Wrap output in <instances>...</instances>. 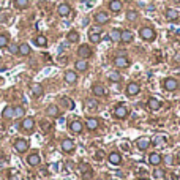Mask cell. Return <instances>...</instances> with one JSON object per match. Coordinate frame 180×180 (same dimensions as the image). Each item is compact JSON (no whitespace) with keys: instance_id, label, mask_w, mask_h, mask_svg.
Instances as JSON below:
<instances>
[{"instance_id":"16","label":"cell","mask_w":180,"mask_h":180,"mask_svg":"<svg viewBox=\"0 0 180 180\" xmlns=\"http://www.w3.org/2000/svg\"><path fill=\"white\" fill-rule=\"evenodd\" d=\"M82 123L79 122V120H73L71 123H70V130L73 131V133H81L82 131Z\"/></svg>"},{"instance_id":"15","label":"cell","mask_w":180,"mask_h":180,"mask_svg":"<svg viewBox=\"0 0 180 180\" xmlns=\"http://www.w3.org/2000/svg\"><path fill=\"white\" fill-rule=\"evenodd\" d=\"M40 161H41V158H40V155H38L36 152L30 153V155L27 157V163H29L30 166H38V164H40Z\"/></svg>"},{"instance_id":"36","label":"cell","mask_w":180,"mask_h":180,"mask_svg":"<svg viewBox=\"0 0 180 180\" xmlns=\"http://www.w3.org/2000/svg\"><path fill=\"white\" fill-rule=\"evenodd\" d=\"M108 79L111 81V82H119L120 79H122V76L117 73V71H112V73H109V76H108Z\"/></svg>"},{"instance_id":"4","label":"cell","mask_w":180,"mask_h":180,"mask_svg":"<svg viewBox=\"0 0 180 180\" xmlns=\"http://www.w3.org/2000/svg\"><path fill=\"white\" fill-rule=\"evenodd\" d=\"M33 126H35V120L32 119V117H25L24 120H22V123H21V128L24 131H33Z\"/></svg>"},{"instance_id":"7","label":"cell","mask_w":180,"mask_h":180,"mask_svg":"<svg viewBox=\"0 0 180 180\" xmlns=\"http://www.w3.org/2000/svg\"><path fill=\"white\" fill-rule=\"evenodd\" d=\"M114 115H115L117 119H126L128 109H126L123 105H119V106H115V109H114Z\"/></svg>"},{"instance_id":"41","label":"cell","mask_w":180,"mask_h":180,"mask_svg":"<svg viewBox=\"0 0 180 180\" xmlns=\"http://www.w3.org/2000/svg\"><path fill=\"white\" fill-rule=\"evenodd\" d=\"M126 19L128 21H136L138 19V13L136 11H128L126 13Z\"/></svg>"},{"instance_id":"10","label":"cell","mask_w":180,"mask_h":180,"mask_svg":"<svg viewBox=\"0 0 180 180\" xmlns=\"http://www.w3.org/2000/svg\"><path fill=\"white\" fill-rule=\"evenodd\" d=\"M79 172H81V174L84 175V178H87V180H89V178L92 177V174H93V172H92V168H90L87 163H82V164L79 166Z\"/></svg>"},{"instance_id":"38","label":"cell","mask_w":180,"mask_h":180,"mask_svg":"<svg viewBox=\"0 0 180 180\" xmlns=\"http://www.w3.org/2000/svg\"><path fill=\"white\" fill-rule=\"evenodd\" d=\"M14 5H16V8L22 10V8H25V7L29 5V0H16V2H14Z\"/></svg>"},{"instance_id":"42","label":"cell","mask_w":180,"mask_h":180,"mask_svg":"<svg viewBox=\"0 0 180 180\" xmlns=\"http://www.w3.org/2000/svg\"><path fill=\"white\" fill-rule=\"evenodd\" d=\"M85 105H87L89 109H96V105H98V103L93 101V100H87V101H85Z\"/></svg>"},{"instance_id":"27","label":"cell","mask_w":180,"mask_h":180,"mask_svg":"<svg viewBox=\"0 0 180 180\" xmlns=\"http://www.w3.org/2000/svg\"><path fill=\"white\" fill-rule=\"evenodd\" d=\"M19 54H21V56H29V54H30V46H29L27 43L19 44Z\"/></svg>"},{"instance_id":"12","label":"cell","mask_w":180,"mask_h":180,"mask_svg":"<svg viewBox=\"0 0 180 180\" xmlns=\"http://www.w3.org/2000/svg\"><path fill=\"white\" fill-rule=\"evenodd\" d=\"M85 126H87V130H90V131H95V130H98V126H100V122H98V119H95V117H90V119H87V122H85Z\"/></svg>"},{"instance_id":"25","label":"cell","mask_w":180,"mask_h":180,"mask_svg":"<svg viewBox=\"0 0 180 180\" xmlns=\"http://www.w3.org/2000/svg\"><path fill=\"white\" fill-rule=\"evenodd\" d=\"M120 41H123V43H131V41H133V33H131L130 30H123Z\"/></svg>"},{"instance_id":"33","label":"cell","mask_w":180,"mask_h":180,"mask_svg":"<svg viewBox=\"0 0 180 180\" xmlns=\"http://www.w3.org/2000/svg\"><path fill=\"white\" fill-rule=\"evenodd\" d=\"M2 115H3L5 119H11V117L14 115V108H11V106H7V108L3 109Z\"/></svg>"},{"instance_id":"43","label":"cell","mask_w":180,"mask_h":180,"mask_svg":"<svg viewBox=\"0 0 180 180\" xmlns=\"http://www.w3.org/2000/svg\"><path fill=\"white\" fill-rule=\"evenodd\" d=\"M8 49H10L11 54H19V46L17 44H11V46H8Z\"/></svg>"},{"instance_id":"23","label":"cell","mask_w":180,"mask_h":180,"mask_svg":"<svg viewBox=\"0 0 180 180\" xmlns=\"http://www.w3.org/2000/svg\"><path fill=\"white\" fill-rule=\"evenodd\" d=\"M30 90H32V95H33V96H41V95H43V85H41V84H32Z\"/></svg>"},{"instance_id":"11","label":"cell","mask_w":180,"mask_h":180,"mask_svg":"<svg viewBox=\"0 0 180 180\" xmlns=\"http://www.w3.org/2000/svg\"><path fill=\"white\" fill-rule=\"evenodd\" d=\"M147 106H148V109H150V111H158V109L161 108V101H160V100H157V98H148Z\"/></svg>"},{"instance_id":"44","label":"cell","mask_w":180,"mask_h":180,"mask_svg":"<svg viewBox=\"0 0 180 180\" xmlns=\"http://www.w3.org/2000/svg\"><path fill=\"white\" fill-rule=\"evenodd\" d=\"M95 158L100 161V160H103V158H105V152H103V150H98L96 152V155H95Z\"/></svg>"},{"instance_id":"45","label":"cell","mask_w":180,"mask_h":180,"mask_svg":"<svg viewBox=\"0 0 180 180\" xmlns=\"http://www.w3.org/2000/svg\"><path fill=\"white\" fill-rule=\"evenodd\" d=\"M90 32H95V33H101V29H100V27H93Z\"/></svg>"},{"instance_id":"24","label":"cell","mask_w":180,"mask_h":180,"mask_svg":"<svg viewBox=\"0 0 180 180\" xmlns=\"http://www.w3.org/2000/svg\"><path fill=\"white\" fill-rule=\"evenodd\" d=\"M76 70H78V71H85L87 68H89V63H87V60L85 59H81V60H78V62H76Z\"/></svg>"},{"instance_id":"2","label":"cell","mask_w":180,"mask_h":180,"mask_svg":"<svg viewBox=\"0 0 180 180\" xmlns=\"http://www.w3.org/2000/svg\"><path fill=\"white\" fill-rule=\"evenodd\" d=\"M114 63H115V66H119V68H128V66H130V59H128V57L122 52L120 56L115 57Z\"/></svg>"},{"instance_id":"40","label":"cell","mask_w":180,"mask_h":180,"mask_svg":"<svg viewBox=\"0 0 180 180\" xmlns=\"http://www.w3.org/2000/svg\"><path fill=\"white\" fill-rule=\"evenodd\" d=\"M8 36L7 35H0V47H7L8 46Z\"/></svg>"},{"instance_id":"20","label":"cell","mask_w":180,"mask_h":180,"mask_svg":"<svg viewBox=\"0 0 180 180\" xmlns=\"http://www.w3.org/2000/svg\"><path fill=\"white\" fill-rule=\"evenodd\" d=\"M95 21H96L98 24H106V22L109 21V16H108L105 11H100V13L95 14Z\"/></svg>"},{"instance_id":"19","label":"cell","mask_w":180,"mask_h":180,"mask_svg":"<svg viewBox=\"0 0 180 180\" xmlns=\"http://www.w3.org/2000/svg\"><path fill=\"white\" fill-rule=\"evenodd\" d=\"M74 142L71 141V139H65V141H62V150L63 152H73L74 150Z\"/></svg>"},{"instance_id":"28","label":"cell","mask_w":180,"mask_h":180,"mask_svg":"<svg viewBox=\"0 0 180 180\" xmlns=\"http://www.w3.org/2000/svg\"><path fill=\"white\" fill-rule=\"evenodd\" d=\"M166 17H168L169 21H172V22H174V21H177V19H178V11L171 8V10H168V11H166Z\"/></svg>"},{"instance_id":"13","label":"cell","mask_w":180,"mask_h":180,"mask_svg":"<svg viewBox=\"0 0 180 180\" xmlns=\"http://www.w3.org/2000/svg\"><path fill=\"white\" fill-rule=\"evenodd\" d=\"M92 92H93L95 96H105L106 95V89H105V85H103V84H95L92 87Z\"/></svg>"},{"instance_id":"21","label":"cell","mask_w":180,"mask_h":180,"mask_svg":"<svg viewBox=\"0 0 180 180\" xmlns=\"http://www.w3.org/2000/svg\"><path fill=\"white\" fill-rule=\"evenodd\" d=\"M65 81L68 84H76V81H78V74H76L74 71H66L65 73Z\"/></svg>"},{"instance_id":"37","label":"cell","mask_w":180,"mask_h":180,"mask_svg":"<svg viewBox=\"0 0 180 180\" xmlns=\"http://www.w3.org/2000/svg\"><path fill=\"white\" fill-rule=\"evenodd\" d=\"M89 40H90L92 43H100V41H101V36H100V33L90 32V33H89Z\"/></svg>"},{"instance_id":"34","label":"cell","mask_w":180,"mask_h":180,"mask_svg":"<svg viewBox=\"0 0 180 180\" xmlns=\"http://www.w3.org/2000/svg\"><path fill=\"white\" fill-rule=\"evenodd\" d=\"M24 114H25V109H24L22 106H16V108H14V115H13V119H21V117H24Z\"/></svg>"},{"instance_id":"22","label":"cell","mask_w":180,"mask_h":180,"mask_svg":"<svg viewBox=\"0 0 180 180\" xmlns=\"http://www.w3.org/2000/svg\"><path fill=\"white\" fill-rule=\"evenodd\" d=\"M109 10L114 11V13H119L122 10V2L120 0H111L109 2Z\"/></svg>"},{"instance_id":"39","label":"cell","mask_w":180,"mask_h":180,"mask_svg":"<svg viewBox=\"0 0 180 180\" xmlns=\"http://www.w3.org/2000/svg\"><path fill=\"white\" fill-rule=\"evenodd\" d=\"M164 175H166V172L163 169H160V168H157L155 171H153V177H155V178H163Z\"/></svg>"},{"instance_id":"46","label":"cell","mask_w":180,"mask_h":180,"mask_svg":"<svg viewBox=\"0 0 180 180\" xmlns=\"http://www.w3.org/2000/svg\"><path fill=\"white\" fill-rule=\"evenodd\" d=\"M172 2H174V3H180V0H172Z\"/></svg>"},{"instance_id":"47","label":"cell","mask_w":180,"mask_h":180,"mask_svg":"<svg viewBox=\"0 0 180 180\" xmlns=\"http://www.w3.org/2000/svg\"><path fill=\"white\" fill-rule=\"evenodd\" d=\"M139 180H147V178H139Z\"/></svg>"},{"instance_id":"3","label":"cell","mask_w":180,"mask_h":180,"mask_svg":"<svg viewBox=\"0 0 180 180\" xmlns=\"http://www.w3.org/2000/svg\"><path fill=\"white\" fill-rule=\"evenodd\" d=\"M14 148L19 152V153H24L29 150V141L27 139H16L14 142Z\"/></svg>"},{"instance_id":"32","label":"cell","mask_w":180,"mask_h":180,"mask_svg":"<svg viewBox=\"0 0 180 180\" xmlns=\"http://www.w3.org/2000/svg\"><path fill=\"white\" fill-rule=\"evenodd\" d=\"M166 142H168V139L164 136H157L155 139H153V144L158 145V147H166Z\"/></svg>"},{"instance_id":"29","label":"cell","mask_w":180,"mask_h":180,"mask_svg":"<svg viewBox=\"0 0 180 180\" xmlns=\"http://www.w3.org/2000/svg\"><path fill=\"white\" fill-rule=\"evenodd\" d=\"M35 44L40 46V47H44V46L47 44V38H46L44 35H38V36L35 38Z\"/></svg>"},{"instance_id":"26","label":"cell","mask_w":180,"mask_h":180,"mask_svg":"<svg viewBox=\"0 0 180 180\" xmlns=\"http://www.w3.org/2000/svg\"><path fill=\"white\" fill-rule=\"evenodd\" d=\"M66 40H68L70 43H76V41H79V33L76 32V30H71V32H68Z\"/></svg>"},{"instance_id":"8","label":"cell","mask_w":180,"mask_h":180,"mask_svg":"<svg viewBox=\"0 0 180 180\" xmlns=\"http://www.w3.org/2000/svg\"><path fill=\"white\" fill-rule=\"evenodd\" d=\"M139 84L138 82H130V84H128L126 85V93L128 95H130V96H136L138 93H139Z\"/></svg>"},{"instance_id":"9","label":"cell","mask_w":180,"mask_h":180,"mask_svg":"<svg viewBox=\"0 0 180 180\" xmlns=\"http://www.w3.org/2000/svg\"><path fill=\"white\" fill-rule=\"evenodd\" d=\"M161 161H163V158H161L160 153H157V152H153V153H150V155H148V163L152 166H158Z\"/></svg>"},{"instance_id":"5","label":"cell","mask_w":180,"mask_h":180,"mask_svg":"<svg viewBox=\"0 0 180 180\" xmlns=\"http://www.w3.org/2000/svg\"><path fill=\"white\" fill-rule=\"evenodd\" d=\"M163 85H164V89H166L168 92H174V90H177L178 82H177V79H174V78H168V79H164Z\"/></svg>"},{"instance_id":"18","label":"cell","mask_w":180,"mask_h":180,"mask_svg":"<svg viewBox=\"0 0 180 180\" xmlns=\"http://www.w3.org/2000/svg\"><path fill=\"white\" fill-rule=\"evenodd\" d=\"M136 145H138V148H139V150H142V152H144V150H147V148H148V145H150V139H148V138H141V139L136 142Z\"/></svg>"},{"instance_id":"14","label":"cell","mask_w":180,"mask_h":180,"mask_svg":"<svg viewBox=\"0 0 180 180\" xmlns=\"http://www.w3.org/2000/svg\"><path fill=\"white\" fill-rule=\"evenodd\" d=\"M108 160H109L111 164H120V163H122V155H120L119 152H111L109 157H108Z\"/></svg>"},{"instance_id":"6","label":"cell","mask_w":180,"mask_h":180,"mask_svg":"<svg viewBox=\"0 0 180 180\" xmlns=\"http://www.w3.org/2000/svg\"><path fill=\"white\" fill-rule=\"evenodd\" d=\"M78 54H79V57H81V59H89V57H90L93 52H92L90 46L82 44V46H79V49H78Z\"/></svg>"},{"instance_id":"17","label":"cell","mask_w":180,"mask_h":180,"mask_svg":"<svg viewBox=\"0 0 180 180\" xmlns=\"http://www.w3.org/2000/svg\"><path fill=\"white\" fill-rule=\"evenodd\" d=\"M57 11H59L60 16H68V14L71 13V7H70L68 3H60L59 8H57Z\"/></svg>"},{"instance_id":"31","label":"cell","mask_w":180,"mask_h":180,"mask_svg":"<svg viewBox=\"0 0 180 180\" xmlns=\"http://www.w3.org/2000/svg\"><path fill=\"white\" fill-rule=\"evenodd\" d=\"M46 112H47L49 117H57V115H59V108H57L56 105H51V106L47 108Z\"/></svg>"},{"instance_id":"30","label":"cell","mask_w":180,"mask_h":180,"mask_svg":"<svg viewBox=\"0 0 180 180\" xmlns=\"http://www.w3.org/2000/svg\"><path fill=\"white\" fill-rule=\"evenodd\" d=\"M62 105H63L66 109H74V101H73L71 98L63 96V98H62Z\"/></svg>"},{"instance_id":"35","label":"cell","mask_w":180,"mask_h":180,"mask_svg":"<svg viewBox=\"0 0 180 180\" xmlns=\"http://www.w3.org/2000/svg\"><path fill=\"white\" fill-rule=\"evenodd\" d=\"M109 38H111L112 41H120V38H122V32H120V30H117V29H114V30L111 32Z\"/></svg>"},{"instance_id":"1","label":"cell","mask_w":180,"mask_h":180,"mask_svg":"<svg viewBox=\"0 0 180 180\" xmlns=\"http://www.w3.org/2000/svg\"><path fill=\"white\" fill-rule=\"evenodd\" d=\"M139 35H141V38L144 41H153V40H155V36H157L155 30H153L152 27H142L139 30Z\"/></svg>"}]
</instances>
